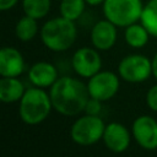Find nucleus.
<instances>
[{
	"label": "nucleus",
	"mask_w": 157,
	"mask_h": 157,
	"mask_svg": "<svg viewBox=\"0 0 157 157\" xmlns=\"http://www.w3.org/2000/svg\"><path fill=\"white\" fill-rule=\"evenodd\" d=\"M49 96L53 109L65 117H75L85 112L90 99L87 85L70 76L59 77L50 87Z\"/></svg>",
	"instance_id": "1"
},
{
	"label": "nucleus",
	"mask_w": 157,
	"mask_h": 157,
	"mask_svg": "<svg viewBox=\"0 0 157 157\" xmlns=\"http://www.w3.org/2000/svg\"><path fill=\"white\" fill-rule=\"evenodd\" d=\"M40 40L52 52H65L76 40L77 29L75 21L63 16L48 20L39 31Z\"/></svg>",
	"instance_id": "2"
},
{
	"label": "nucleus",
	"mask_w": 157,
	"mask_h": 157,
	"mask_svg": "<svg viewBox=\"0 0 157 157\" xmlns=\"http://www.w3.org/2000/svg\"><path fill=\"white\" fill-rule=\"evenodd\" d=\"M53 109L49 93L40 87L27 88L20 99L18 115L27 125H38L43 123Z\"/></svg>",
	"instance_id": "3"
},
{
	"label": "nucleus",
	"mask_w": 157,
	"mask_h": 157,
	"mask_svg": "<svg viewBox=\"0 0 157 157\" xmlns=\"http://www.w3.org/2000/svg\"><path fill=\"white\" fill-rule=\"evenodd\" d=\"M103 15L117 27H128L137 22L142 13L141 0H104Z\"/></svg>",
	"instance_id": "4"
},
{
	"label": "nucleus",
	"mask_w": 157,
	"mask_h": 157,
	"mask_svg": "<svg viewBox=\"0 0 157 157\" xmlns=\"http://www.w3.org/2000/svg\"><path fill=\"white\" fill-rule=\"evenodd\" d=\"M105 124L98 115H82L77 118L70 129L71 140L80 146H91L103 137Z\"/></svg>",
	"instance_id": "5"
},
{
	"label": "nucleus",
	"mask_w": 157,
	"mask_h": 157,
	"mask_svg": "<svg viewBox=\"0 0 157 157\" xmlns=\"http://www.w3.org/2000/svg\"><path fill=\"white\" fill-rule=\"evenodd\" d=\"M118 74L126 82L141 83L152 75V63L142 54H130L120 60Z\"/></svg>",
	"instance_id": "6"
},
{
	"label": "nucleus",
	"mask_w": 157,
	"mask_h": 157,
	"mask_svg": "<svg viewBox=\"0 0 157 157\" xmlns=\"http://www.w3.org/2000/svg\"><path fill=\"white\" fill-rule=\"evenodd\" d=\"M119 86V77L112 71H98L96 75L90 77L87 82L90 97L101 102H105L113 98L118 93Z\"/></svg>",
	"instance_id": "7"
},
{
	"label": "nucleus",
	"mask_w": 157,
	"mask_h": 157,
	"mask_svg": "<svg viewBox=\"0 0 157 157\" xmlns=\"http://www.w3.org/2000/svg\"><path fill=\"white\" fill-rule=\"evenodd\" d=\"M71 66L74 71L83 78H90L101 71L102 59L98 49L82 47L77 49L71 58Z\"/></svg>",
	"instance_id": "8"
},
{
	"label": "nucleus",
	"mask_w": 157,
	"mask_h": 157,
	"mask_svg": "<svg viewBox=\"0 0 157 157\" xmlns=\"http://www.w3.org/2000/svg\"><path fill=\"white\" fill-rule=\"evenodd\" d=\"M131 134L141 148L157 150V120L155 118L150 115L137 117L132 123Z\"/></svg>",
	"instance_id": "9"
},
{
	"label": "nucleus",
	"mask_w": 157,
	"mask_h": 157,
	"mask_svg": "<svg viewBox=\"0 0 157 157\" xmlns=\"http://www.w3.org/2000/svg\"><path fill=\"white\" fill-rule=\"evenodd\" d=\"M102 141L109 151L114 153H121L129 148L131 135L125 125L113 121L105 125Z\"/></svg>",
	"instance_id": "10"
},
{
	"label": "nucleus",
	"mask_w": 157,
	"mask_h": 157,
	"mask_svg": "<svg viewBox=\"0 0 157 157\" xmlns=\"http://www.w3.org/2000/svg\"><path fill=\"white\" fill-rule=\"evenodd\" d=\"M117 37H118L117 26L107 18L96 22L91 29L92 45L102 52L113 48L117 42Z\"/></svg>",
	"instance_id": "11"
},
{
	"label": "nucleus",
	"mask_w": 157,
	"mask_h": 157,
	"mask_svg": "<svg viewBox=\"0 0 157 157\" xmlns=\"http://www.w3.org/2000/svg\"><path fill=\"white\" fill-rule=\"evenodd\" d=\"M23 55L13 47H4L0 50L1 77H18L25 71Z\"/></svg>",
	"instance_id": "12"
},
{
	"label": "nucleus",
	"mask_w": 157,
	"mask_h": 157,
	"mask_svg": "<svg viewBox=\"0 0 157 157\" xmlns=\"http://www.w3.org/2000/svg\"><path fill=\"white\" fill-rule=\"evenodd\" d=\"M28 78L36 87L48 88L54 85L59 78L56 67L48 61H38L33 64L28 70Z\"/></svg>",
	"instance_id": "13"
},
{
	"label": "nucleus",
	"mask_w": 157,
	"mask_h": 157,
	"mask_svg": "<svg viewBox=\"0 0 157 157\" xmlns=\"http://www.w3.org/2000/svg\"><path fill=\"white\" fill-rule=\"evenodd\" d=\"M25 91L23 83L17 77H2L0 80V101L2 103L20 102Z\"/></svg>",
	"instance_id": "14"
},
{
	"label": "nucleus",
	"mask_w": 157,
	"mask_h": 157,
	"mask_svg": "<svg viewBox=\"0 0 157 157\" xmlns=\"http://www.w3.org/2000/svg\"><path fill=\"white\" fill-rule=\"evenodd\" d=\"M124 38H125L126 44L130 45L131 48H142L147 44L150 33L142 23L135 22V23L125 27Z\"/></svg>",
	"instance_id": "15"
},
{
	"label": "nucleus",
	"mask_w": 157,
	"mask_h": 157,
	"mask_svg": "<svg viewBox=\"0 0 157 157\" xmlns=\"http://www.w3.org/2000/svg\"><path fill=\"white\" fill-rule=\"evenodd\" d=\"M38 33V23L37 20L25 15L21 17L15 26V34L21 42H29L32 40Z\"/></svg>",
	"instance_id": "16"
},
{
	"label": "nucleus",
	"mask_w": 157,
	"mask_h": 157,
	"mask_svg": "<svg viewBox=\"0 0 157 157\" xmlns=\"http://www.w3.org/2000/svg\"><path fill=\"white\" fill-rule=\"evenodd\" d=\"M140 21L150 36L157 38V0H148L147 4L144 5Z\"/></svg>",
	"instance_id": "17"
},
{
	"label": "nucleus",
	"mask_w": 157,
	"mask_h": 157,
	"mask_svg": "<svg viewBox=\"0 0 157 157\" xmlns=\"http://www.w3.org/2000/svg\"><path fill=\"white\" fill-rule=\"evenodd\" d=\"M50 0H22V9L25 15L36 20L45 17L50 11Z\"/></svg>",
	"instance_id": "18"
},
{
	"label": "nucleus",
	"mask_w": 157,
	"mask_h": 157,
	"mask_svg": "<svg viewBox=\"0 0 157 157\" xmlns=\"http://www.w3.org/2000/svg\"><path fill=\"white\" fill-rule=\"evenodd\" d=\"M86 4V0H61L60 16L71 21H76L82 16Z\"/></svg>",
	"instance_id": "19"
},
{
	"label": "nucleus",
	"mask_w": 157,
	"mask_h": 157,
	"mask_svg": "<svg viewBox=\"0 0 157 157\" xmlns=\"http://www.w3.org/2000/svg\"><path fill=\"white\" fill-rule=\"evenodd\" d=\"M146 104L151 110L157 112V83L148 88L146 93Z\"/></svg>",
	"instance_id": "20"
},
{
	"label": "nucleus",
	"mask_w": 157,
	"mask_h": 157,
	"mask_svg": "<svg viewBox=\"0 0 157 157\" xmlns=\"http://www.w3.org/2000/svg\"><path fill=\"white\" fill-rule=\"evenodd\" d=\"M102 110V102L90 97V99L87 101V104L85 107V113L90 114V115H98Z\"/></svg>",
	"instance_id": "21"
},
{
	"label": "nucleus",
	"mask_w": 157,
	"mask_h": 157,
	"mask_svg": "<svg viewBox=\"0 0 157 157\" xmlns=\"http://www.w3.org/2000/svg\"><path fill=\"white\" fill-rule=\"evenodd\" d=\"M17 2L18 0H0V10L1 11L11 10L13 6H16Z\"/></svg>",
	"instance_id": "22"
},
{
	"label": "nucleus",
	"mask_w": 157,
	"mask_h": 157,
	"mask_svg": "<svg viewBox=\"0 0 157 157\" xmlns=\"http://www.w3.org/2000/svg\"><path fill=\"white\" fill-rule=\"evenodd\" d=\"M151 63H152V75H153V76L156 77V80H157V53L153 55Z\"/></svg>",
	"instance_id": "23"
},
{
	"label": "nucleus",
	"mask_w": 157,
	"mask_h": 157,
	"mask_svg": "<svg viewBox=\"0 0 157 157\" xmlns=\"http://www.w3.org/2000/svg\"><path fill=\"white\" fill-rule=\"evenodd\" d=\"M86 2L91 6H97V5H101L104 2V0H86Z\"/></svg>",
	"instance_id": "24"
}]
</instances>
